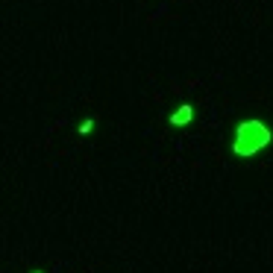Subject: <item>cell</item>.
Masks as SVG:
<instances>
[{"mask_svg": "<svg viewBox=\"0 0 273 273\" xmlns=\"http://www.w3.org/2000/svg\"><path fill=\"white\" fill-rule=\"evenodd\" d=\"M194 121V106H188V103H182L180 109L171 115V123L174 126H185V123H191Z\"/></svg>", "mask_w": 273, "mask_h": 273, "instance_id": "7a4b0ae2", "label": "cell"}, {"mask_svg": "<svg viewBox=\"0 0 273 273\" xmlns=\"http://www.w3.org/2000/svg\"><path fill=\"white\" fill-rule=\"evenodd\" d=\"M32 273H41V271H32Z\"/></svg>", "mask_w": 273, "mask_h": 273, "instance_id": "277c9868", "label": "cell"}, {"mask_svg": "<svg viewBox=\"0 0 273 273\" xmlns=\"http://www.w3.org/2000/svg\"><path fill=\"white\" fill-rule=\"evenodd\" d=\"M273 132L271 126L259 118H250V121H241L235 126V138H232V153L241 156V159H250L259 150H265L271 144Z\"/></svg>", "mask_w": 273, "mask_h": 273, "instance_id": "6da1fadb", "label": "cell"}, {"mask_svg": "<svg viewBox=\"0 0 273 273\" xmlns=\"http://www.w3.org/2000/svg\"><path fill=\"white\" fill-rule=\"evenodd\" d=\"M91 129H94V121H91V118H89V121H83V123H80V135H89Z\"/></svg>", "mask_w": 273, "mask_h": 273, "instance_id": "3957f363", "label": "cell"}]
</instances>
